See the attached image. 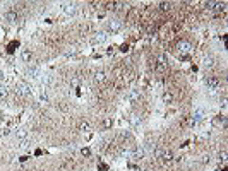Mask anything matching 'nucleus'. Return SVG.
Returning a JSON list of instances; mask_svg holds the SVG:
<instances>
[{"label": "nucleus", "mask_w": 228, "mask_h": 171, "mask_svg": "<svg viewBox=\"0 0 228 171\" xmlns=\"http://www.w3.org/2000/svg\"><path fill=\"white\" fill-rule=\"evenodd\" d=\"M213 125H214V127H225V125H227V118H225L223 115H218V116L213 118Z\"/></svg>", "instance_id": "0eeeda50"}, {"label": "nucleus", "mask_w": 228, "mask_h": 171, "mask_svg": "<svg viewBox=\"0 0 228 171\" xmlns=\"http://www.w3.org/2000/svg\"><path fill=\"white\" fill-rule=\"evenodd\" d=\"M160 159H161V163L165 164V166H168V164H171V161H173V154H171V151H168V149H165V151H163V154L160 156Z\"/></svg>", "instance_id": "7ed1b4c3"}, {"label": "nucleus", "mask_w": 228, "mask_h": 171, "mask_svg": "<svg viewBox=\"0 0 228 171\" xmlns=\"http://www.w3.org/2000/svg\"><path fill=\"white\" fill-rule=\"evenodd\" d=\"M70 84H72V86H79V84H81V75H72Z\"/></svg>", "instance_id": "412c9836"}, {"label": "nucleus", "mask_w": 228, "mask_h": 171, "mask_svg": "<svg viewBox=\"0 0 228 171\" xmlns=\"http://www.w3.org/2000/svg\"><path fill=\"white\" fill-rule=\"evenodd\" d=\"M204 82H206V86L209 87V89H218L221 86V81L216 77V75H208L206 79H204Z\"/></svg>", "instance_id": "f03ea898"}, {"label": "nucleus", "mask_w": 228, "mask_h": 171, "mask_svg": "<svg viewBox=\"0 0 228 171\" xmlns=\"http://www.w3.org/2000/svg\"><path fill=\"white\" fill-rule=\"evenodd\" d=\"M16 135H17V139H26L28 137V130H26V128H17Z\"/></svg>", "instance_id": "f3484780"}, {"label": "nucleus", "mask_w": 228, "mask_h": 171, "mask_svg": "<svg viewBox=\"0 0 228 171\" xmlns=\"http://www.w3.org/2000/svg\"><path fill=\"white\" fill-rule=\"evenodd\" d=\"M120 5H122L120 2H106V4H105V9H106V10H117Z\"/></svg>", "instance_id": "f8f14e48"}, {"label": "nucleus", "mask_w": 228, "mask_h": 171, "mask_svg": "<svg viewBox=\"0 0 228 171\" xmlns=\"http://www.w3.org/2000/svg\"><path fill=\"white\" fill-rule=\"evenodd\" d=\"M122 81H123V84H130L132 81H136V74L132 72V70H123Z\"/></svg>", "instance_id": "20e7f679"}, {"label": "nucleus", "mask_w": 228, "mask_h": 171, "mask_svg": "<svg viewBox=\"0 0 228 171\" xmlns=\"http://www.w3.org/2000/svg\"><path fill=\"white\" fill-rule=\"evenodd\" d=\"M120 50H122V51H127V50H129V46H127V45H122V46H120Z\"/></svg>", "instance_id": "2f4dec72"}, {"label": "nucleus", "mask_w": 228, "mask_h": 171, "mask_svg": "<svg viewBox=\"0 0 228 171\" xmlns=\"http://www.w3.org/2000/svg\"><path fill=\"white\" fill-rule=\"evenodd\" d=\"M112 125H113V120H112V118H105V120L101 122V127H103L105 130H106V128H110Z\"/></svg>", "instance_id": "aec40b11"}, {"label": "nucleus", "mask_w": 228, "mask_h": 171, "mask_svg": "<svg viewBox=\"0 0 228 171\" xmlns=\"http://www.w3.org/2000/svg\"><path fill=\"white\" fill-rule=\"evenodd\" d=\"M204 65H206V67H211V65H213V58H211V57L206 58V60H204Z\"/></svg>", "instance_id": "cd10ccee"}, {"label": "nucleus", "mask_w": 228, "mask_h": 171, "mask_svg": "<svg viewBox=\"0 0 228 171\" xmlns=\"http://www.w3.org/2000/svg\"><path fill=\"white\" fill-rule=\"evenodd\" d=\"M105 38H106V36H105L103 33H98L96 36L91 40V43H103V41H105Z\"/></svg>", "instance_id": "dca6fc26"}, {"label": "nucleus", "mask_w": 228, "mask_h": 171, "mask_svg": "<svg viewBox=\"0 0 228 171\" xmlns=\"http://www.w3.org/2000/svg\"><path fill=\"white\" fill-rule=\"evenodd\" d=\"M81 152H82V156H89V154H91V151L88 149V147H86V149H82Z\"/></svg>", "instance_id": "c756f323"}, {"label": "nucleus", "mask_w": 228, "mask_h": 171, "mask_svg": "<svg viewBox=\"0 0 228 171\" xmlns=\"http://www.w3.org/2000/svg\"><path fill=\"white\" fill-rule=\"evenodd\" d=\"M81 31L82 33H91V31H93V24H84L81 27Z\"/></svg>", "instance_id": "4be33fe9"}, {"label": "nucleus", "mask_w": 228, "mask_h": 171, "mask_svg": "<svg viewBox=\"0 0 228 171\" xmlns=\"http://www.w3.org/2000/svg\"><path fill=\"white\" fill-rule=\"evenodd\" d=\"M170 9H171L170 2H161V4H160V10H161V12H168Z\"/></svg>", "instance_id": "a211bd4d"}, {"label": "nucleus", "mask_w": 228, "mask_h": 171, "mask_svg": "<svg viewBox=\"0 0 228 171\" xmlns=\"http://www.w3.org/2000/svg\"><path fill=\"white\" fill-rule=\"evenodd\" d=\"M220 161H223V164L227 163V151H223V152H220Z\"/></svg>", "instance_id": "b1692460"}, {"label": "nucleus", "mask_w": 228, "mask_h": 171, "mask_svg": "<svg viewBox=\"0 0 228 171\" xmlns=\"http://www.w3.org/2000/svg\"><path fill=\"white\" fill-rule=\"evenodd\" d=\"M28 74H31V77H36V74H38V70H36L34 67H31V69H28Z\"/></svg>", "instance_id": "a878e982"}, {"label": "nucleus", "mask_w": 228, "mask_h": 171, "mask_svg": "<svg viewBox=\"0 0 228 171\" xmlns=\"http://www.w3.org/2000/svg\"><path fill=\"white\" fill-rule=\"evenodd\" d=\"M142 156H144V151H142V149H137V151L134 152V159H142Z\"/></svg>", "instance_id": "5701e85b"}, {"label": "nucleus", "mask_w": 228, "mask_h": 171, "mask_svg": "<svg viewBox=\"0 0 228 171\" xmlns=\"http://www.w3.org/2000/svg\"><path fill=\"white\" fill-rule=\"evenodd\" d=\"M64 10H65V14H76L77 12V7H76V4H65L64 5Z\"/></svg>", "instance_id": "9d476101"}, {"label": "nucleus", "mask_w": 228, "mask_h": 171, "mask_svg": "<svg viewBox=\"0 0 228 171\" xmlns=\"http://www.w3.org/2000/svg\"><path fill=\"white\" fill-rule=\"evenodd\" d=\"M139 98H141V92H137V91H132V92L129 94V99L132 101V103H136Z\"/></svg>", "instance_id": "6ab92c4d"}, {"label": "nucleus", "mask_w": 228, "mask_h": 171, "mask_svg": "<svg viewBox=\"0 0 228 171\" xmlns=\"http://www.w3.org/2000/svg\"><path fill=\"white\" fill-rule=\"evenodd\" d=\"M77 128L81 132H89L91 130V125L88 120H79V123H77Z\"/></svg>", "instance_id": "1a4fd4ad"}, {"label": "nucleus", "mask_w": 228, "mask_h": 171, "mask_svg": "<svg viewBox=\"0 0 228 171\" xmlns=\"http://www.w3.org/2000/svg\"><path fill=\"white\" fill-rule=\"evenodd\" d=\"M94 81H96V82H103V81H106V74L103 72V70L96 72V74H94Z\"/></svg>", "instance_id": "4468645a"}, {"label": "nucleus", "mask_w": 228, "mask_h": 171, "mask_svg": "<svg viewBox=\"0 0 228 171\" xmlns=\"http://www.w3.org/2000/svg\"><path fill=\"white\" fill-rule=\"evenodd\" d=\"M194 125H195L194 116H185V118L182 120V127H184V128H190V127H194Z\"/></svg>", "instance_id": "6e6552de"}, {"label": "nucleus", "mask_w": 228, "mask_h": 171, "mask_svg": "<svg viewBox=\"0 0 228 171\" xmlns=\"http://www.w3.org/2000/svg\"><path fill=\"white\" fill-rule=\"evenodd\" d=\"M173 99H175V96H173V92H170V91H165V92H163V101H165L166 105H170V103H173Z\"/></svg>", "instance_id": "9b49d317"}, {"label": "nucleus", "mask_w": 228, "mask_h": 171, "mask_svg": "<svg viewBox=\"0 0 228 171\" xmlns=\"http://www.w3.org/2000/svg\"><path fill=\"white\" fill-rule=\"evenodd\" d=\"M4 81V72H2V70H0V82Z\"/></svg>", "instance_id": "473e14b6"}, {"label": "nucleus", "mask_w": 228, "mask_h": 171, "mask_svg": "<svg viewBox=\"0 0 228 171\" xmlns=\"http://www.w3.org/2000/svg\"><path fill=\"white\" fill-rule=\"evenodd\" d=\"M203 163H204V164L209 163V156H204V157H203Z\"/></svg>", "instance_id": "7c9ffc66"}, {"label": "nucleus", "mask_w": 228, "mask_h": 171, "mask_svg": "<svg viewBox=\"0 0 228 171\" xmlns=\"http://www.w3.org/2000/svg\"><path fill=\"white\" fill-rule=\"evenodd\" d=\"M120 29H122V22H120V21H110V22H108V31L118 33Z\"/></svg>", "instance_id": "39448f33"}, {"label": "nucleus", "mask_w": 228, "mask_h": 171, "mask_svg": "<svg viewBox=\"0 0 228 171\" xmlns=\"http://www.w3.org/2000/svg\"><path fill=\"white\" fill-rule=\"evenodd\" d=\"M17 46H19V43H17V41L10 43V45H9V51H14V48H17Z\"/></svg>", "instance_id": "bb28decb"}, {"label": "nucleus", "mask_w": 228, "mask_h": 171, "mask_svg": "<svg viewBox=\"0 0 228 171\" xmlns=\"http://www.w3.org/2000/svg\"><path fill=\"white\" fill-rule=\"evenodd\" d=\"M58 108H60L62 111H69V106L65 105V103H60V105H58Z\"/></svg>", "instance_id": "c85d7f7f"}, {"label": "nucleus", "mask_w": 228, "mask_h": 171, "mask_svg": "<svg viewBox=\"0 0 228 171\" xmlns=\"http://www.w3.org/2000/svg\"><path fill=\"white\" fill-rule=\"evenodd\" d=\"M163 151H165L163 147H158V149H156V151H155V156H156V157H158V159H160V156L163 154Z\"/></svg>", "instance_id": "393cba45"}, {"label": "nucleus", "mask_w": 228, "mask_h": 171, "mask_svg": "<svg viewBox=\"0 0 228 171\" xmlns=\"http://www.w3.org/2000/svg\"><path fill=\"white\" fill-rule=\"evenodd\" d=\"M7 98H9V87L0 86V99H7Z\"/></svg>", "instance_id": "2eb2a0df"}, {"label": "nucleus", "mask_w": 228, "mask_h": 171, "mask_svg": "<svg viewBox=\"0 0 228 171\" xmlns=\"http://www.w3.org/2000/svg\"><path fill=\"white\" fill-rule=\"evenodd\" d=\"M177 48L180 51V58H187V55L192 51V43L190 41H185V40H180L177 43Z\"/></svg>", "instance_id": "f257e3e1"}, {"label": "nucleus", "mask_w": 228, "mask_h": 171, "mask_svg": "<svg viewBox=\"0 0 228 171\" xmlns=\"http://www.w3.org/2000/svg\"><path fill=\"white\" fill-rule=\"evenodd\" d=\"M21 57H23V62H26V63H29V62L33 60V53L29 51V50H24Z\"/></svg>", "instance_id": "ddd939ff"}, {"label": "nucleus", "mask_w": 228, "mask_h": 171, "mask_svg": "<svg viewBox=\"0 0 228 171\" xmlns=\"http://www.w3.org/2000/svg\"><path fill=\"white\" fill-rule=\"evenodd\" d=\"M5 19H7L9 22H16L17 19H19V14H17L14 9H10V10H7V12H5Z\"/></svg>", "instance_id": "423d86ee"}]
</instances>
